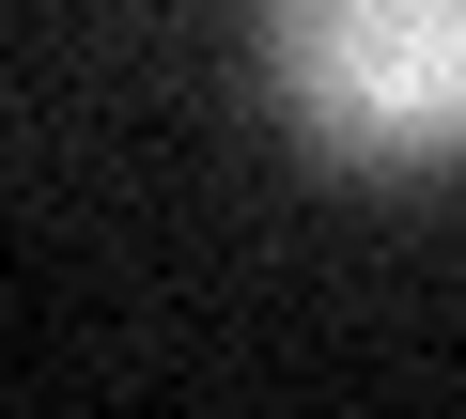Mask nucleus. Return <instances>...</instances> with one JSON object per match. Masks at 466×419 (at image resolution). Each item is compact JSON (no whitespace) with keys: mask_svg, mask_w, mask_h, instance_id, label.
<instances>
[{"mask_svg":"<svg viewBox=\"0 0 466 419\" xmlns=\"http://www.w3.org/2000/svg\"><path fill=\"white\" fill-rule=\"evenodd\" d=\"M265 94L342 171L466 155V0H265Z\"/></svg>","mask_w":466,"mask_h":419,"instance_id":"1","label":"nucleus"}]
</instances>
